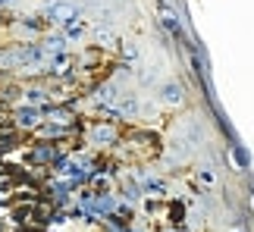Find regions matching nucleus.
Listing matches in <instances>:
<instances>
[{
  "instance_id": "7ed1b4c3",
  "label": "nucleus",
  "mask_w": 254,
  "mask_h": 232,
  "mask_svg": "<svg viewBox=\"0 0 254 232\" xmlns=\"http://www.w3.org/2000/svg\"><path fill=\"white\" fill-rule=\"evenodd\" d=\"M38 119H41V116H38L35 110H22V113L16 116V122L22 125V129H35V125H38Z\"/></svg>"
},
{
  "instance_id": "20e7f679",
  "label": "nucleus",
  "mask_w": 254,
  "mask_h": 232,
  "mask_svg": "<svg viewBox=\"0 0 254 232\" xmlns=\"http://www.w3.org/2000/svg\"><path fill=\"white\" fill-rule=\"evenodd\" d=\"M163 25H167L170 32H179V19H176L173 9H163Z\"/></svg>"
},
{
  "instance_id": "f257e3e1",
  "label": "nucleus",
  "mask_w": 254,
  "mask_h": 232,
  "mask_svg": "<svg viewBox=\"0 0 254 232\" xmlns=\"http://www.w3.org/2000/svg\"><path fill=\"white\" fill-rule=\"evenodd\" d=\"M72 16H75L72 3H54L51 6V19H57V22H72Z\"/></svg>"
},
{
  "instance_id": "f03ea898",
  "label": "nucleus",
  "mask_w": 254,
  "mask_h": 232,
  "mask_svg": "<svg viewBox=\"0 0 254 232\" xmlns=\"http://www.w3.org/2000/svg\"><path fill=\"white\" fill-rule=\"evenodd\" d=\"M160 98L167 101V104H179V101H182V88H179L176 82H167V85L160 88Z\"/></svg>"
},
{
  "instance_id": "1a4fd4ad",
  "label": "nucleus",
  "mask_w": 254,
  "mask_h": 232,
  "mask_svg": "<svg viewBox=\"0 0 254 232\" xmlns=\"http://www.w3.org/2000/svg\"><path fill=\"white\" fill-rule=\"evenodd\" d=\"M94 35H97V41H101V44H110V41H113V35L107 32V28H97Z\"/></svg>"
},
{
  "instance_id": "0eeeda50",
  "label": "nucleus",
  "mask_w": 254,
  "mask_h": 232,
  "mask_svg": "<svg viewBox=\"0 0 254 232\" xmlns=\"http://www.w3.org/2000/svg\"><path fill=\"white\" fill-rule=\"evenodd\" d=\"M25 98H28V104H41V101H47V91L32 88V91H25Z\"/></svg>"
},
{
  "instance_id": "6e6552de",
  "label": "nucleus",
  "mask_w": 254,
  "mask_h": 232,
  "mask_svg": "<svg viewBox=\"0 0 254 232\" xmlns=\"http://www.w3.org/2000/svg\"><path fill=\"white\" fill-rule=\"evenodd\" d=\"M66 35H69V38H79V35H85V22H69V28H66Z\"/></svg>"
},
{
  "instance_id": "423d86ee",
  "label": "nucleus",
  "mask_w": 254,
  "mask_h": 232,
  "mask_svg": "<svg viewBox=\"0 0 254 232\" xmlns=\"http://www.w3.org/2000/svg\"><path fill=\"white\" fill-rule=\"evenodd\" d=\"M32 157H35V160H51V157H54V148H51V144H41V148H35Z\"/></svg>"
},
{
  "instance_id": "39448f33",
  "label": "nucleus",
  "mask_w": 254,
  "mask_h": 232,
  "mask_svg": "<svg viewBox=\"0 0 254 232\" xmlns=\"http://www.w3.org/2000/svg\"><path fill=\"white\" fill-rule=\"evenodd\" d=\"M113 135H116L113 125H101V129H94V138H97V141H110Z\"/></svg>"
}]
</instances>
